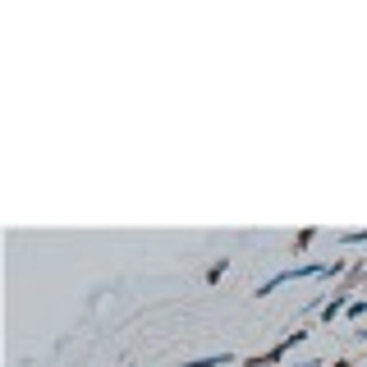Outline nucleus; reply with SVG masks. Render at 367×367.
Listing matches in <instances>:
<instances>
[{
	"label": "nucleus",
	"mask_w": 367,
	"mask_h": 367,
	"mask_svg": "<svg viewBox=\"0 0 367 367\" xmlns=\"http://www.w3.org/2000/svg\"><path fill=\"white\" fill-rule=\"evenodd\" d=\"M229 363V353H220V358H198V363H179V367H220Z\"/></svg>",
	"instance_id": "2"
},
{
	"label": "nucleus",
	"mask_w": 367,
	"mask_h": 367,
	"mask_svg": "<svg viewBox=\"0 0 367 367\" xmlns=\"http://www.w3.org/2000/svg\"><path fill=\"white\" fill-rule=\"evenodd\" d=\"M340 312H349V299L340 294V299H331V303L321 307V321H331V317H340Z\"/></svg>",
	"instance_id": "1"
},
{
	"label": "nucleus",
	"mask_w": 367,
	"mask_h": 367,
	"mask_svg": "<svg viewBox=\"0 0 367 367\" xmlns=\"http://www.w3.org/2000/svg\"><path fill=\"white\" fill-rule=\"evenodd\" d=\"M303 367H321V363H303Z\"/></svg>",
	"instance_id": "5"
},
{
	"label": "nucleus",
	"mask_w": 367,
	"mask_h": 367,
	"mask_svg": "<svg viewBox=\"0 0 367 367\" xmlns=\"http://www.w3.org/2000/svg\"><path fill=\"white\" fill-rule=\"evenodd\" d=\"M336 367H353V363H336Z\"/></svg>",
	"instance_id": "4"
},
{
	"label": "nucleus",
	"mask_w": 367,
	"mask_h": 367,
	"mask_svg": "<svg viewBox=\"0 0 367 367\" xmlns=\"http://www.w3.org/2000/svg\"><path fill=\"white\" fill-rule=\"evenodd\" d=\"M225 266H229V262L220 257V262H216V266H212V271H207V280H212V285H216V280H220V275H225Z\"/></svg>",
	"instance_id": "3"
}]
</instances>
